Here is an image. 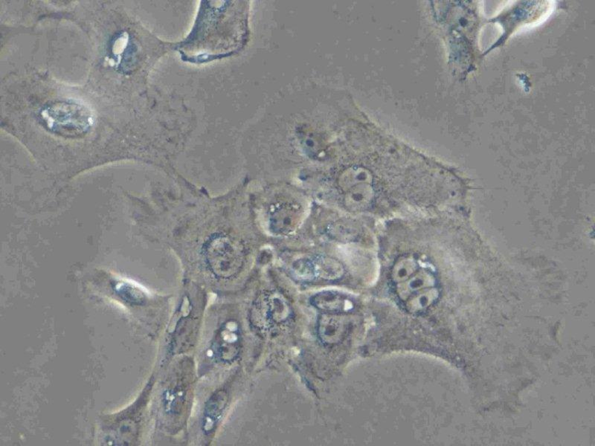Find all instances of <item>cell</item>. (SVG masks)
<instances>
[{"mask_svg": "<svg viewBox=\"0 0 595 446\" xmlns=\"http://www.w3.org/2000/svg\"><path fill=\"white\" fill-rule=\"evenodd\" d=\"M205 256L213 272L223 277L238 272L243 265V255L240 243L232 238L217 234L205 245Z\"/></svg>", "mask_w": 595, "mask_h": 446, "instance_id": "obj_1", "label": "cell"}, {"mask_svg": "<svg viewBox=\"0 0 595 446\" xmlns=\"http://www.w3.org/2000/svg\"><path fill=\"white\" fill-rule=\"evenodd\" d=\"M376 192L372 184L356 185L345 192L344 205L352 212H363L373 206Z\"/></svg>", "mask_w": 595, "mask_h": 446, "instance_id": "obj_2", "label": "cell"}, {"mask_svg": "<svg viewBox=\"0 0 595 446\" xmlns=\"http://www.w3.org/2000/svg\"><path fill=\"white\" fill-rule=\"evenodd\" d=\"M313 305L318 308L329 312L349 310L354 307L353 300L342 293L324 291L312 299Z\"/></svg>", "mask_w": 595, "mask_h": 446, "instance_id": "obj_3", "label": "cell"}, {"mask_svg": "<svg viewBox=\"0 0 595 446\" xmlns=\"http://www.w3.org/2000/svg\"><path fill=\"white\" fill-rule=\"evenodd\" d=\"M433 282L434 277L430 272L420 270L407 281L397 284V293L402 300H407L412 295L431 286Z\"/></svg>", "mask_w": 595, "mask_h": 446, "instance_id": "obj_4", "label": "cell"}, {"mask_svg": "<svg viewBox=\"0 0 595 446\" xmlns=\"http://www.w3.org/2000/svg\"><path fill=\"white\" fill-rule=\"evenodd\" d=\"M299 218L298 211L293 206L283 205L273 211L271 224L273 229L279 233L288 232L295 227Z\"/></svg>", "mask_w": 595, "mask_h": 446, "instance_id": "obj_5", "label": "cell"}, {"mask_svg": "<svg viewBox=\"0 0 595 446\" xmlns=\"http://www.w3.org/2000/svg\"><path fill=\"white\" fill-rule=\"evenodd\" d=\"M338 186L344 192L362 184H372L373 175L363 167L354 166L343 171L338 178Z\"/></svg>", "mask_w": 595, "mask_h": 446, "instance_id": "obj_6", "label": "cell"}, {"mask_svg": "<svg viewBox=\"0 0 595 446\" xmlns=\"http://www.w3.org/2000/svg\"><path fill=\"white\" fill-rule=\"evenodd\" d=\"M314 273L316 277L326 279V280H334L341 277L344 274L342 265L335 259L329 256H319L312 260Z\"/></svg>", "mask_w": 595, "mask_h": 446, "instance_id": "obj_7", "label": "cell"}, {"mask_svg": "<svg viewBox=\"0 0 595 446\" xmlns=\"http://www.w3.org/2000/svg\"><path fill=\"white\" fill-rule=\"evenodd\" d=\"M347 325L343 318L325 317L321 321L320 336L325 342H338L344 336Z\"/></svg>", "mask_w": 595, "mask_h": 446, "instance_id": "obj_8", "label": "cell"}, {"mask_svg": "<svg viewBox=\"0 0 595 446\" xmlns=\"http://www.w3.org/2000/svg\"><path fill=\"white\" fill-rule=\"evenodd\" d=\"M419 269V264L414 256L412 255L402 256L392 267L391 271V280L397 284L406 282L416 273Z\"/></svg>", "mask_w": 595, "mask_h": 446, "instance_id": "obj_9", "label": "cell"}, {"mask_svg": "<svg viewBox=\"0 0 595 446\" xmlns=\"http://www.w3.org/2000/svg\"><path fill=\"white\" fill-rule=\"evenodd\" d=\"M435 298V294L432 291L421 292L412 295L407 300V308L410 312H418L428 307Z\"/></svg>", "mask_w": 595, "mask_h": 446, "instance_id": "obj_10", "label": "cell"}]
</instances>
